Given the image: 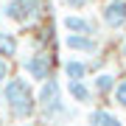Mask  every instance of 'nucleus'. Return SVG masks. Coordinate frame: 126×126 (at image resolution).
<instances>
[{
    "label": "nucleus",
    "mask_w": 126,
    "mask_h": 126,
    "mask_svg": "<svg viewBox=\"0 0 126 126\" xmlns=\"http://www.w3.org/2000/svg\"><path fill=\"white\" fill-rule=\"evenodd\" d=\"M17 53H20V39L11 31H3V28H0V59L9 62V59H14Z\"/></svg>",
    "instance_id": "nucleus-11"
},
{
    "label": "nucleus",
    "mask_w": 126,
    "mask_h": 126,
    "mask_svg": "<svg viewBox=\"0 0 126 126\" xmlns=\"http://www.w3.org/2000/svg\"><path fill=\"white\" fill-rule=\"evenodd\" d=\"M0 6H3V3H0Z\"/></svg>",
    "instance_id": "nucleus-19"
},
{
    "label": "nucleus",
    "mask_w": 126,
    "mask_h": 126,
    "mask_svg": "<svg viewBox=\"0 0 126 126\" xmlns=\"http://www.w3.org/2000/svg\"><path fill=\"white\" fill-rule=\"evenodd\" d=\"M0 126H3V118H0Z\"/></svg>",
    "instance_id": "nucleus-18"
},
{
    "label": "nucleus",
    "mask_w": 126,
    "mask_h": 126,
    "mask_svg": "<svg viewBox=\"0 0 126 126\" xmlns=\"http://www.w3.org/2000/svg\"><path fill=\"white\" fill-rule=\"evenodd\" d=\"M0 98H3V107L9 109L11 118H17L20 123L31 121L36 112V98H34V84L23 76H9L0 84Z\"/></svg>",
    "instance_id": "nucleus-1"
},
{
    "label": "nucleus",
    "mask_w": 126,
    "mask_h": 126,
    "mask_svg": "<svg viewBox=\"0 0 126 126\" xmlns=\"http://www.w3.org/2000/svg\"><path fill=\"white\" fill-rule=\"evenodd\" d=\"M62 70H64V79H67V81H87V76H90V64H87V59H79V56L64 59Z\"/></svg>",
    "instance_id": "nucleus-8"
},
{
    "label": "nucleus",
    "mask_w": 126,
    "mask_h": 126,
    "mask_svg": "<svg viewBox=\"0 0 126 126\" xmlns=\"http://www.w3.org/2000/svg\"><path fill=\"white\" fill-rule=\"evenodd\" d=\"M87 123L90 126H123V121L112 112V109H93Z\"/></svg>",
    "instance_id": "nucleus-12"
},
{
    "label": "nucleus",
    "mask_w": 126,
    "mask_h": 126,
    "mask_svg": "<svg viewBox=\"0 0 126 126\" xmlns=\"http://www.w3.org/2000/svg\"><path fill=\"white\" fill-rule=\"evenodd\" d=\"M101 20L107 28H123L126 25V0H107L101 6Z\"/></svg>",
    "instance_id": "nucleus-6"
},
{
    "label": "nucleus",
    "mask_w": 126,
    "mask_h": 126,
    "mask_svg": "<svg viewBox=\"0 0 126 126\" xmlns=\"http://www.w3.org/2000/svg\"><path fill=\"white\" fill-rule=\"evenodd\" d=\"M115 84H118V76L112 70H101V73H95L93 76V84H90V90L93 95H109L115 90Z\"/></svg>",
    "instance_id": "nucleus-9"
},
{
    "label": "nucleus",
    "mask_w": 126,
    "mask_h": 126,
    "mask_svg": "<svg viewBox=\"0 0 126 126\" xmlns=\"http://www.w3.org/2000/svg\"><path fill=\"white\" fill-rule=\"evenodd\" d=\"M62 28L73 36H95L98 34V23L93 17H84V14H64Z\"/></svg>",
    "instance_id": "nucleus-5"
},
{
    "label": "nucleus",
    "mask_w": 126,
    "mask_h": 126,
    "mask_svg": "<svg viewBox=\"0 0 126 126\" xmlns=\"http://www.w3.org/2000/svg\"><path fill=\"white\" fill-rule=\"evenodd\" d=\"M87 3H90V0H64V6H67V9H84Z\"/></svg>",
    "instance_id": "nucleus-15"
},
{
    "label": "nucleus",
    "mask_w": 126,
    "mask_h": 126,
    "mask_svg": "<svg viewBox=\"0 0 126 126\" xmlns=\"http://www.w3.org/2000/svg\"><path fill=\"white\" fill-rule=\"evenodd\" d=\"M53 126H56V123H53Z\"/></svg>",
    "instance_id": "nucleus-20"
},
{
    "label": "nucleus",
    "mask_w": 126,
    "mask_h": 126,
    "mask_svg": "<svg viewBox=\"0 0 126 126\" xmlns=\"http://www.w3.org/2000/svg\"><path fill=\"white\" fill-rule=\"evenodd\" d=\"M112 95H115V101H118V107H123L126 109V79H121L115 84V90H112Z\"/></svg>",
    "instance_id": "nucleus-13"
},
{
    "label": "nucleus",
    "mask_w": 126,
    "mask_h": 126,
    "mask_svg": "<svg viewBox=\"0 0 126 126\" xmlns=\"http://www.w3.org/2000/svg\"><path fill=\"white\" fill-rule=\"evenodd\" d=\"M23 73L28 76V81H36V84L53 79V56L48 50H36L23 62Z\"/></svg>",
    "instance_id": "nucleus-4"
},
{
    "label": "nucleus",
    "mask_w": 126,
    "mask_h": 126,
    "mask_svg": "<svg viewBox=\"0 0 126 126\" xmlns=\"http://www.w3.org/2000/svg\"><path fill=\"white\" fill-rule=\"evenodd\" d=\"M121 56L126 59V36H123V45H121Z\"/></svg>",
    "instance_id": "nucleus-16"
},
{
    "label": "nucleus",
    "mask_w": 126,
    "mask_h": 126,
    "mask_svg": "<svg viewBox=\"0 0 126 126\" xmlns=\"http://www.w3.org/2000/svg\"><path fill=\"white\" fill-rule=\"evenodd\" d=\"M67 95H70V101L81 104V107L93 104V90H90L87 81H67Z\"/></svg>",
    "instance_id": "nucleus-10"
},
{
    "label": "nucleus",
    "mask_w": 126,
    "mask_h": 126,
    "mask_svg": "<svg viewBox=\"0 0 126 126\" xmlns=\"http://www.w3.org/2000/svg\"><path fill=\"white\" fill-rule=\"evenodd\" d=\"M36 98V109L45 115L48 126H53L56 118H64L67 115V104H64V95H62V84L56 79H48L39 84V90L34 93Z\"/></svg>",
    "instance_id": "nucleus-2"
},
{
    "label": "nucleus",
    "mask_w": 126,
    "mask_h": 126,
    "mask_svg": "<svg viewBox=\"0 0 126 126\" xmlns=\"http://www.w3.org/2000/svg\"><path fill=\"white\" fill-rule=\"evenodd\" d=\"M11 76V70H9V62H3V59H0V84H3L6 79Z\"/></svg>",
    "instance_id": "nucleus-14"
},
{
    "label": "nucleus",
    "mask_w": 126,
    "mask_h": 126,
    "mask_svg": "<svg viewBox=\"0 0 126 126\" xmlns=\"http://www.w3.org/2000/svg\"><path fill=\"white\" fill-rule=\"evenodd\" d=\"M64 48L73 50L79 56H95L101 50V42L98 36H73V34H64Z\"/></svg>",
    "instance_id": "nucleus-7"
},
{
    "label": "nucleus",
    "mask_w": 126,
    "mask_h": 126,
    "mask_svg": "<svg viewBox=\"0 0 126 126\" xmlns=\"http://www.w3.org/2000/svg\"><path fill=\"white\" fill-rule=\"evenodd\" d=\"M17 126H36V123H28V121H23V123H17Z\"/></svg>",
    "instance_id": "nucleus-17"
},
{
    "label": "nucleus",
    "mask_w": 126,
    "mask_h": 126,
    "mask_svg": "<svg viewBox=\"0 0 126 126\" xmlns=\"http://www.w3.org/2000/svg\"><path fill=\"white\" fill-rule=\"evenodd\" d=\"M0 17L17 25H31L34 20L42 17V0H6L0 6Z\"/></svg>",
    "instance_id": "nucleus-3"
}]
</instances>
